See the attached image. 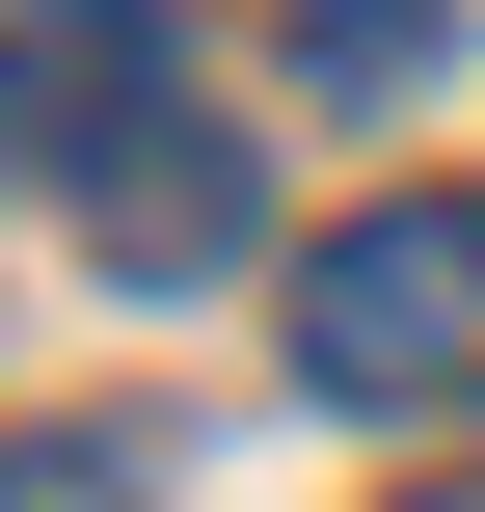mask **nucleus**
<instances>
[{"instance_id":"obj_1","label":"nucleus","mask_w":485,"mask_h":512,"mask_svg":"<svg viewBox=\"0 0 485 512\" xmlns=\"http://www.w3.org/2000/svg\"><path fill=\"white\" fill-rule=\"evenodd\" d=\"M297 378L324 405H485V189H378V216H324L297 243Z\"/></svg>"},{"instance_id":"obj_2","label":"nucleus","mask_w":485,"mask_h":512,"mask_svg":"<svg viewBox=\"0 0 485 512\" xmlns=\"http://www.w3.org/2000/svg\"><path fill=\"white\" fill-rule=\"evenodd\" d=\"M189 108V54H162V0H0V135L81 189V162H135Z\"/></svg>"},{"instance_id":"obj_3","label":"nucleus","mask_w":485,"mask_h":512,"mask_svg":"<svg viewBox=\"0 0 485 512\" xmlns=\"http://www.w3.org/2000/svg\"><path fill=\"white\" fill-rule=\"evenodd\" d=\"M81 243H108L135 297H189V270H243V243H270V189H243V135H216V108H162L135 162H81Z\"/></svg>"},{"instance_id":"obj_4","label":"nucleus","mask_w":485,"mask_h":512,"mask_svg":"<svg viewBox=\"0 0 485 512\" xmlns=\"http://www.w3.org/2000/svg\"><path fill=\"white\" fill-rule=\"evenodd\" d=\"M297 81L324 108H432L459 81V0H297Z\"/></svg>"},{"instance_id":"obj_5","label":"nucleus","mask_w":485,"mask_h":512,"mask_svg":"<svg viewBox=\"0 0 485 512\" xmlns=\"http://www.w3.org/2000/svg\"><path fill=\"white\" fill-rule=\"evenodd\" d=\"M0 512H162L135 432H0Z\"/></svg>"}]
</instances>
